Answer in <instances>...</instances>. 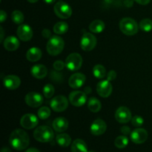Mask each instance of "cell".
Wrapping results in <instances>:
<instances>
[{"mask_svg":"<svg viewBox=\"0 0 152 152\" xmlns=\"http://www.w3.org/2000/svg\"><path fill=\"white\" fill-rule=\"evenodd\" d=\"M53 66V68H54L55 70H56V71H62V70L65 68V63L61 60H57L56 61V62H54Z\"/></svg>","mask_w":152,"mask_h":152,"instance_id":"cell-35","label":"cell"},{"mask_svg":"<svg viewBox=\"0 0 152 152\" xmlns=\"http://www.w3.org/2000/svg\"><path fill=\"white\" fill-rule=\"evenodd\" d=\"M68 30V25L65 22H56L53 26V32L58 35L65 34Z\"/></svg>","mask_w":152,"mask_h":152,"instance_id":"cell-27","label":"cell"},{"mask_svg":"<svg viewBox=\"0 0 152 152\" xmlns=\"http://www.w3.org/2000/svg\"><path fill=\"white\" fill-rule=\"evenodd\" d=\"M140 28L145 32H149L152 30V20L150 19H144L140 22Z\"/></svg>","mask_w":152,"mask_h":152,"instance_id":"cell-31","label":"cell"},{"mask_svg":"<svg viewBox=\"0 0 152 152\" xmlns=\"http://www.w3.org/2000/svg\"><path fill=\"white\" fill-rule=\"evenodd\" d=\"M53 128L56 132H64L68 129V121L65 117H57L53 122Z\"/></svg>","mask_w":152,"mask_h":152,"instance_id":"cell-19","label":"cell"},{"mask_svg":"<svg viewBox=\"0 0 152 152\" xmlns=\"http://www.w3.org/2000/svg\"><path fill=\"white\" fill-rule=\"evenodd\" d=\"M83 58L77 53H73L68 55L65 60V66L69 71H75L80 69L83 65Z\"/></svg>","mask_w":152,"mask_h":152,"instance_id":"cell-6","label":"cell"},{"mask_svg":"<svg viewBox=\"0 0 152 152\" xmlns=\"http://www.w3.org/2000/svg\"><path fill=\"white\" fill-rule=\"evenodd\" d=\"M107 129V125L102 119H96L92 123L91 126V133L95 136L103 134Z\"/></svg>","mask_w":152,"mask_h":152,"instance_id":"cell-16","label":"cell"},{"mask_svg":"<svg viewBox=\"0 0 152 152\" xmlns=\"http://www.w3.org/2000/svg\"><path fill=\"white\" fill-rule=\"evenodd\" d=\"M1 152H11V151H10V148H7V147H4V148H1Z\"/></svg>","mask_w":152,"mask_h":152,"instance_id":"cell-43","label":"cell"},{"mask_svg":"<svg viewBox=\"0 0 152 152\" xmlns=\"http://www.w3.org/2000/svg\"><path fill=\"white\" fill-rule=\"evenodd\" d=\"M107 80H108V81H113V80H114L116 79V77H117V73H116L115 71H114V70H111V71H110L107 74Z\"/></svg>","mask_w":152,"mask_h":152,"instance_id":"cell-36","label":"cell"},{"mask_svg":"<svg viewBox=\"0 0 152 152\" xmlns=\"http://www.w3.org/2000/svg\"><path fill=\"white\" fill-rule=\"evenodd\" d=\"M11 19L15 24L21 25L24 22V15L19 10H14L11 14Z\"/></svg>","mask_w":152,"mask_h":152,"instance_id":"cell-30","label":"cell"},{"mask_svg":"<svg viewBox=\"0 0 152 152\" xmlns=\"http://www.w3.org/2000/svg\"><path fill=\"white\" fill-rule=\"evenodd\" d=\"M88 108L91 112L97 113L100 111L102 108V104L100 101L95 97H91L88 101Z\"/></svg>","mask_w":152,"mask_h":152,"instance_id":"cell-26","label":"cell"},{"mask_svg":"<svg viewBox=\"0 0 152 152\" xmlns=\"http://www.w3.org/2000/svg\"><path fill=\"white\" fill-rule=\"evenodd\" d=\"M120 31L127 36L135 35L138 32V25L136 21L132 18H123L120 22Z\"/></svg>","mask_w":152,"mask_h":152,"instance_id":"cell-4","label":"cell"},{"mask_svg":"<svg viewBox=\"0 0 152 152\" xmlns=\"http://www.w3.org/2000/svg\"><path fill=\"white\" fill-rule=\"evenodd\" d=\"M71 152H88V147L83 140L77 139L72 142L71 147Z\"/></svg>","mask_w":152,"mask_h":152,"instance_id":"cell-23","label":"cell"},{"mask_svg":"<svg viewBox=\"0 0 152 152\" xmlns=\"http://www.w3.org/2000/svg\"><path fill=\"white\" fill-rule=\"evenodd\" d=\"M6 18H7V13L4 11L3 10H1L0 12V20H1V22H4V21L5 20Z\"/></svg>","mask_w":152,"mask_h":152,"instance_id":"cell-39","label":"cell"},{"mask_svg":"<svg viewBox=\"0 0 152 152\" xmlns=\"http://www.w3.org/2000/svg\"><path fill=\"white\" fill-rule=\"evenodd\" d=\"M148 134L147 131L141 128L134 129L130 134L131 140L135 144L144 143L148 139Z\"/></svg>","mask_w":152,"mask_h":152,"instance_id":"cell-11","label":"cell"},{"mask_svg":"<svg viewBox=\"0 0 152 152\" xmlns=\"http://www.w3.org/2000/svg\"><path fill=\"white\" fill-rule=\"evenodd\" d=\"M31 73L34 77L37 79H43L47 76L48 69L43 65H35L32 67Z\"/></svg>","mask_w":152,"mask_h":152,"instance_id":"cell-21","label":"cell"},{"mask_svg":"<svg viewBox=\"0 0 152 152\" xmlns=\"http://www.w3.org/2000/svg\"><path fill=\"white\" fill-rule=\"evenodd\" d=\"M68 106V101L65 96L59 95L53 98L50 102V107L56 112H62Z\"/></svg>","mask_w":152,"mask_h":152,"instance_id":"cell-9","label":"cell"},{"mask_svg":"<svg viewBox=\"0 0 152 152\" xmlns=\"http://www.w3.org/2000/svg\"><path fill=\"white\" fill-rule=\"evenodd\" d=\"M132 113L131 111L125 106H121L117 109L115 112V119L118 123H127L132 120Z\"/></svg>","mask_w":152,"mask_h":152,"instance_id":"cell-12","label":"cell"},{"mask_svg":"<svg viewBox=\"0 0 152 152\" xmlns=\"http://www.w3.org/2000/svg\"><path fill=\"white\" fill-rule=\"evenodd\" d=\"M65 42L59 36H53L49 39L46 49L48 53L51 56H57L63 50Z\"/></svg>","mask_w":152,"mask_h":152,"instance_id":"cell-2","label":"cell"},{"mask_svg":"<svg viewBox=\"0 0 152 152\" xmlns=\"http://www.w3.org/2000/svg\"><path fill=\"white\" fill-rule=\"evenodd\" d=\"M55 92V89L53 86L50 84H47L43 88V94L46 98L49 99L53 96V94Z\"/></svg>","mask_w":152,"mask_h":152,"instance_id":"cell-33","label":"cell"},{"mask_svg":"<svg viewBox=\"0 0 152 152\" xmlns=\"http://www.w3.org/2000/svg\"><path fill=\"white\" fill-rule=\"evenodd\" d=\"M25 100L27 105L32 108H38L43 103L42 96L37 92H30L27 94Z\"/></svg>","mask_w":152,"mask_h":152,"instance_id":"cell-10","label":"cell"},{"mask_svg":"<svg viewBox=\"0 0 152 152\" xmlns=\"http://www.w3.org/2000/svg\"><path fill=\"white\" fill-rule=\"evenodd\" d=\"M3 83L6 88L9 90H16L20 86L21 80L19 77L16 75H7L4 78Z\"/></svg>","mask_w":152,"mask_h":152,"instance_id":"cell-18","label":"cell"},{"mask_svg":"<svg viewBox=\"0 0 152 152\" xmlns=\"http://www.w3.org/2000/svg\"><path fill=\"white\" fill-rule=\"evenodd\" d=\"M134 1L142 5H146L151 1V0H134Z\"/></svg>","mask_w":152,"mask_h":152,"instance_id":"cell-40","label":"cell"},{"mask_svg":"<svg viewBox=\"0 0 152 152\" xmlns=\"http://www.w3.org/2000/svg\"><path fill=\"white\" fill-rule=\"evenodd\" d=\"M96 45V38L91 33H85L81 38L80 46L85 51H91Z\"/></svg>","mask_w":152,"mask_h":152,"instance_id":"cell-7","label":"cell"},{"mask_svg":"<svg viewBox=\"0 0 152 152\" xmlns=\"http://www.w3.org/2000/svg\"><path fill=\"white\" fill-rule=\"evenodd\" d=\"M93 74L96 78L103 79L106 77V70L102 65H96L93 68Z\"/></svg>","mask_w":152,"mask_h":152,"instance_id":"cell-28","label":"cell"},{"mask_svg":"<svg viewBox=\"0 0 152 152\" xmlns=\"http://www.w3.org/2000/svg\"><path fill=\"white\" fill-rule=\"evenodd\" d=\"M3 45L4 48L8 51H14L19 48V42L16 37L10 36L4 40Z\"/></svg>","mask_w":152,"mask_h":152,"instance_id":"cell-20","label":"cell"},{"mask_svg":"<svg viewBox=\"0 0 152 152\" xmlns=\"http://www.w3.org/2000/svg\"><path fill=\"white\" fill-rule=\"evenodd\" d=\"M56 142L61 147H68L71 145V137L68 134H59L56 136Z\"/></svg>","mask_w":152,"mask_h":152,"instance_id":"cell-25","label":"cell"},{"mask_svg":"<svg viewBox=\"0 0 152 152\" xmlns=\"http://www.w3.org/2000/svg\"><path fill=\"white\" fill-rule=\"evenodd\" d=\"M129 144V139L125 135H122V136L117 137L114 141V145L117 148L120 149H123L125 148Z\"/></svg>","mask_w":152,"mask_h":152,"instance_id":"cell-29","label":"cell"},{"mask_svg":"<svg viewBox=\"0 0 152 152\" xmlns=\"http://www.w3.org/2000/svg\"><path fill=\"white\" fill-rule=\"evenodd\" d=\"M0 31H1V40H0V42H1L3 40V37H4V31H3L2 27L0 28Z\"/></svg>","mask_w":152,"mask_h":152,"instance_id":"cell-44","label":"cell"},{"mask_svg":"<svg viewBox=\"0 0 152 152\" xmlns=\"http://www.w3.org/2000/svg\"><path fill=\"white\" fill-rule=\"evenodd\" d=\"M28 1L31 3H36V2H37L39 0H28Z\"/></svg>","mask_w":152,"mask_h":152,"instance_id":"cell-46","label":"cell"},{"mask_svg":"<svg viewBox=\"0 0 152 152\" xmlns=\"http://www.w3.org/2000/svg\"><path fill=\"white\" fill-rule=\"evenodd\" d=\"M112 85L108 80L99 82L96 86V91L98 94L103 98L108 97L112 93Z\"/></svg>","mask_w":152,"mask_h":152,"instance_id":"cell-13","label":"cell"},{"mask_svg":"<svg viewBox=\"0 0 152 152\" xmlns=\"http://www.w3.org/2000/svg\"><path fill=\"white\" fill-rule=\"evenodd\" d=\"M121 133L123 134L125 136H127V135L131 134L132 132H131V129L129 127V126H123V127L121 128Z\"/></svg>","mask_w":152,"mask_h":152,"instance_id":"cell-37","label":"cell"},{"mask_svg":"<svg viewBox=\"0 0 152 152\" xmlns=\"http://www.w3.org/2000/svg\"><path fill=\"white\" fill-rule=\"evenodd\" d=\"M38 118L34 114H26L22 116L20 120V125L25 129H34L38 125Z\"/></svg>","mask_w":152,"mask_h":152,"instance_id":"cell-14","label":"cell"},{"mask_svg":"<svg viewBox=\"0 0 152 152\" xmlns=\"http://www.w3.org/2000/svg\"><path fill=\"white\" fill-rule=\"evenodd\" d=\"M54 13L60 19H68L72 15V9L68 3L65 1H58L53 7Z\"/></svg>","mask_w":152,"mask_h":152,"instance_id":"cell-5","label":"cell"},{"mask_svg":"<svg viewBox=\"0 0 152 152\" xmlns=\"http://www.w3.org/2000/svg\"><path fill=\"white\" fill-rule=\"evenodd\" d=\"M43 1H44L46 4H53V3H54L56 0H43Z\"/></svg>","mask_w":152,"mask_h":152,"instance_id":"cell-42","label":"cell"},{"mask_svg":"<svg viewBox=\"0 0 152 152\" xmlns=\"http://www.w3.org/2000/svg\"><path fill=\"white\" fill-rule=\"evenodd\" d=\"M16 34L20 40L23 42H28L32 39L33 31L28 25H20L16 30Z\"/></svg>","mask_w":152,"mask_h":152,"instance_id":"cell-15","label":"cell"},{"mask_svg":"<svg viewBox=\"0 0 152 152\" xmlns=\"http://www.w3.org/2000/svg\"><path fill=\"white\" fill-rule=\"evenodd\" d=\"M37 114H38V117L41 120H46L50 116V109L48 107L43 106L39 109Z\"/></svg>","mask_w":152,"mask_h":152,"instance_id":"cell-32","label":"cell"},{"mask_svg":"<svg viewBox=\"0 0 152 152\" xmlns=\"http://www.w3.org/2000/svg\"><path fill=\"white\" fill-rule=\"evenodd\" d=\"M42 50L39 48L36 47H33L30 48L27 51L26 53L27 59L30 61V62H37V61H39L42 58Z\"/></svg>","mask_w":152,"mask_h":152,"instance_id":"cell-22","label":"cell"},{"mask_svg":"<svg viewBox=\"0 0 152 152\" xmlns=\"http://www.w3.org/2000/svg\"><path fill=\"white\" fill-rule=\"evenodd\" d=\"M10 145L17 151L26 149L30 143V138L28 134L22 129H15L10 134L9 138Z\"/></svg>","mask_w":152,"mask_h":152,"instance_id":"cell-1","label":"cell"},{"mask_svg":"<svg viewBox=\"0 0 152 152\" xmlns=\"http://www.w3.org/2000/svg\"><path fill=\"white\" fill-rule=\"evenodd\" d=\"M86 76L81 73H76L71 75L68 80V84L71 88L74 89H77L81 88L86 82Z\"/></svg>","mask_w":152,"mask_h":152,"instance_id":"cell-17","label":"cell"},{"mask_svg":"<svg viewBox=\"0 0 152 152\" xmlns=\"http://www.w3.org/2000/svg\"><path fill=\"white\" fill-rule=\"evenodd\" d=\"M88 152H96V151H88Z\"/></svg>","mask_w":152,"mask_h":152,"instance_id":"cell-47","label":"cell"},{"mask_svg":"<svg viewBox=\"0 0 152 152\" xmlns=\"http://www.w3.org/2000/svg\"><path fill=\"white\" fill-rule=\"evenodd\" d=\"M87 101V95L85 92L75 91L70 94L69 102L75 107H81L85 105Z\"/></svg>","mask_w":152,"mask_h":152,"instance_id":"cell-8","label":"cell"},{"mask_svg":"<svg viewBox=\"0 0 152 152\" xmlns=\"http://www.w3.org/2000/svg\"><path fill=\"white\" fill-rule=\"evenodd\" d=\"M25 152H40L39 151L37 148H28V149L26 150Z\"/></svg>","mask_w":152,"mask_h":152,"instance_id":"cell-41","label":"cell"},{"mask_svg":"<svg viewBox=\"0 0 152 152\" xmlns=\"http://www.w3.org/2000/svg\"><path fill=\"white\" fill-rule=\"evenodd\" d=\"M104 1L106 3H108V4H111V3H112L114 1V0H104Z\"/></svg>","mask_w":152,"mask_h":152,"instance_id":"cell-45","label":"cell"},{"mask_svg":"<svg viewBox=\"0 0 152 152\" xmlns=\"http://www.w3.org/2000/svg\"><path fill=\"white\" fill-rule=\"evenodd\" d=\"M105 27V23L102 20L96 19V20L93 21L89 25V30L92 33H94V34H99V33L102 32L104 31Z\"/></svg>","mask_w":152,"mask_h":152,"instance_id":"cell-24","label":"cell"},{"mask_svg":"<svg viewBox=\"0 0 152 152\" xmlns=\"http://www.w3.org/2000/svg\"><path fill=\"white\" fill-rule=\"evenodd\" d=\"M54 137L51 128L47 126H41L37 128L34 132V137L40 142H48L52 141Z\"/></svg>","mask_w":152,"mask_h":152,"instance_id":"cell-3","label":"cell"},{"mask_svg":"<svg viewBox=\"0 0 152 152\" xmlns=\"http://www.w3.org/2000/svg\"><path fill=\"white\" fill-rule=\"evenodd\" d=\"M144 123V120L140 116H134L132 118V124L135 127H140L142 126Z\"/></svg>","mask_w":152,"mask_h":152,"instance_id":"cell-34","label":"cell"},{"mask_svg":"<svg viewBox=\"0 0 152 152\" xmlns=\"http://www.w3.org/2000/svg\"><path fill=\"white\" fill-rule=\"evenodd\" d=\"M42 36L45 38H50V36H51V33H50V31L48 29L43 30L42 32Z\"/></svg>","mask_w":152,"mask_h":152,"instance_id":"cell-38","label":"cell"}]
</instances>
